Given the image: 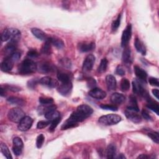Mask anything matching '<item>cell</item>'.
Returning <instances> with one entry per match:
<instances>
[{"instance_id": "1f68e13d", "label": "cell", "mask_w": 159, "mask_h": 159, "mask_svg": "<svg viewBox=\"0 0 159 159\" xmlns=\"http://www.w3.org/2000/svg\"><path fill=\"white\" fill-rule=\"evenodd\" d=\"M108 60L104 58L101 61V63L98 68V72L99 73H103L104 72H106L107 69V67H108Z\"/></svg>"}, {"instance_id": "9f6ffc18", "label": "cell", "mask_w": 159, "mask_h": 159, "mask_svg": "<svg viewBox=\"0 0 159 159\" xmlns=\"http://www.w3.org/2000/svg\"><path fill=\"white\" fill-rule=\"evenodd\" d=\"M117 158H123H123H126V157H125L123 154L121 153V154H120Z\"/></svg>"}, {"instance_id": "83f0119b", "label": "cell", "mask_w": 159, "mask_h": 159, "mask_svg": "<svg viewBox=\"0 0 159 159\" xmlns=\"http://www.w3.org/2000/svg\"><path fill=\"white\" fill-rule=\"evenodd\" d=\"M51 43L50 42V40H48V38L47 39V40L45 42V43L43 44L42 48H41V52L42 54H45V55H50L51 54V51H52V48H51Z\"/></svg>"}, {"instance_id": "7c38bea8", "label": "cell", "mask_w": 159, "mask_h": 159, "mask_svg": "<svg viewBox=\"0 0 159 159\" xmlns=\"http://www.w3.org/2000/svg\"><path fill=\"white\" fill-rule=\"evenodd\" d=\"M88 94L91 97L97 99H102L107 96V93L98 88H94L91 89L89 91Z\"/></svg>"}, {"instance_id": "4fadbf2b", "label": "cell", "mask_w": 159, "mask_h": 159, "mask_svg": "<svg viewBox=\"0 0 159 159\" xmlns=\"http://www.w3.org/2000/svg\"><path fill=\"white\" fill-rule=\"evenodd\" d=\"M39 83L44 86H47L50 88H56L59 86V83L56 80L52 79L49 77H44L39 80Z\"/></svg>"}, {"instance_id": "5b68a950", "label": "cell", "mask_w": 159, "mask_h": 159, "mask_svg": "<svg viewBox=\"0 0 159 159\" xmlns=\"http://www.w3.org/2000/svg\"><path fill=\"white\" fill-rule=\"evenodd\" d=\"M25 117V113L19 108L11 109L8 113V119L15 123H19Z\"/></svg>"}, {"instance_id": "e575fe53", "label": "cell", "mask_w": 159, "mask_h": 159, "mask_svg": "<svg viewBox=\"0 0 159 159\" xmlns=\"http://www.w3.org/2000/svg\"><path fill=\"white\" fill-rule=\"evenodd\" d=\"M120 86L123 91H127L130 88V82L127 78H123L121 82Z\"/></svg>"}, {"instance_id": "44dd1931", "label": "cell", "mask_w": 159, "mask_h": 159, "mask_svg": "<svg viewBox=\"0 0 159 159\" xmlns=\"http://www.w3.org/2000/svg\"><path fill=\"white\" fill-rule=\"evenodd\" d=\"M123 61L124 63L126 64H130L132 63L131 50L129 47H126L123 53Z\"/></svg>"}, {"instance_id": "681fc988", "label": "cell", "mask_w": 159, "mask_h": 159, "mask_svg": "<svg viewBox=\"0 0 159 159\" xmlns=\"http://www.w3.org/2000/svg\"><path fill=\"white\" fill-rule=\"evenodd\" d=\"M142 115L143 118H144L145 119L147 120V121H149V120H151V119H152V118H151L150 115L148 113V112H147L146 110H144L142 111Z\"/></svg>"}, {"instance_id": "4316f807", "label": "cell", "mask_w": 159, "mask_h": 159, "mask_svg": "<svg viewBox=\"0 0 159 159\" xmlns=\"http://www.w3.org/2000/svg\"><path fill=\"white\" fill-rule=\"evenodd\" d=\"M8 101L13 105H16V106H24L25 104V101L19 98L15 97V96H11L8 98Z\"/></svg>"}, {"instance_id": "9c48e42d", "label": "cell", "mask_w": 159, "mask_h": 159, "mask_svg": "<svg viewBox=\"0 0 159 159\" xmlns=\"http://www.w3.org/2000/svg\"><path fill=\"white\" fill-rule=\"evenodd\" d=\"M95 62V57L93 54L87 56L83 62L82 69L85 72H90L92 70Z\"/></svg>"}, {"instance_id": "ffe728a7", "label": "cell", "mask_w": 159, "mask_h": 159, "mask_svg": "<svg viewBox=\"0 0 159 159\" xmlns=\"http://www.w3.org/2000/svg\"><path fill=\"white\" fill-rule=\"evenodd\" d=\"M134 72L136 75V77L138 78L139 80L143 81V82H146L147 78V73L146 72L141 69L140 67L138 66H135L134 67Z\"/></svg>"}, {"instance_id": "484cf974", "label": "cell", "mask_w": 159, "mask_h": 159, "mask_svg": "<svg viewBox=\"0 0 159 159\" xmlns=\"http://www.w3.org/2000/svg\"><path fill=\"white\" fill-rule=\"evenodd\" d=\"M48 40L52 45H54L57 48H62L65 45L63 40L57 37H48Z\"/></svg>"}, {"instance_id": "3957f363", "label": "cell", "mask_w": 159, "mask_h": 159, "mask_svg": "<svg viewBox=\"0 0 159 159\" xmlns=\"http://www.w3.org/2000/svg\"><path fill=\"white\" fill-rule=\"evenodd\" d=\"M37 70L36 64L32 60L25 59L19 65L18 70L19 73L27 75L34 73Z\"/></svg>"}, {"instance_id": "5bb4252c", "label": "cell", "mask_w": 159, "mask_h": 159, "mask_svg": "<svg viewBox=\"0 0 159 159\" xmlns=\"http://www.w3.org/2000/svg\"><path fill=\"white\" fill-rule=\"evenodd\" d=\"M37 70L42 73H47L54 70V67L48 62H41L37 65Z\"/></svg>"}, {"instance_id": "11a10c76", "label": "cell", "mask_w": 159, "mask_h": 159, "mask_svg": "<svg viewBox=\"0 0 159 159\" xmlns=\"http://www.w3.org/2000/svg\"><path fill=\"white\" fill-rule=\"evenodd\" d=\"M149 157L146 155H144V154H142L140 155H139L137 158H148Z\"/></svg>"}, {"instance_id": "60d3db41", "label": "cell", "mask_w": 159, "mask_h": 159, "mask_svg": "<svg viewBox=\"0 0 159 159\" xmlns=\"http://www.w3.org/2000/svg\"><path fill=\"white\" fill-rule=\"evenodd\" d=\"M100 108L103 110H110V111H116L118 110V107H115V106L109 105V104H101L100 106Z\"/></svg>"}, {"instance_id": "8fae6325", "label": "cell", "mask_w": 159, "mask_h": 159, "mask_svg": "<svg viewBox=\"0 0 159 159\" xmlns=\"http://www.w3.org/2000/svg\"><path fill=\"white\" fill-rule=\"evenodd\" d=\"M72 90V82L61 83L59 85L57 88L58 92L63 96H67L70 94Z\"/></svg>"}, {"instance_id": "7a4b0ae2", "label": "cell", "mask_w": 159, "mask_h": 159, "mask_svg": "<svg viewBox=\"0 0 159 159\" xmlns=\"http://www.w3.org/2000/svg\"><path fill=\"white\" fill-rule=\"evenodd\" d=\"M21 32L18 29L8 28L4 30L2 34V40L3 42L10 41L18 42L21 38Z\"/></svg>"}, {"instance_id": "2e32d148", "label": "cell", "mask_w": 159, "mask_h": 159, "mask_svg": "<svg viewBox=\"0 0 159 159\" xmlns=\"http://www.w3.org/2000/svg\"><path fill=\"white\" fill-rule=\"evenodd\" d=\"M17 44H18V42L10 41L6 45V46L5 47V49H4L5 54H6L7 57H10L13 54V53H15L16 52V47H17Z\"/></svg>"}, {"instance_id": "8992f818", "label": "cell", "mask_w": 159, "mask_h": 159, "mask_svg": "<svg viewBox=\"0 0 159 159\" xmlns=\"http://www.w3.org/2000/svg\"><path fill=\"white\" fill-rule=\"evenodd\" d=\"M132 36V26L131 24H128L124 31L123 32L121 37V46L123 47H126L128 46L129 40Z\"/></svg>"}, {"instance_id": "cb8c5ba5", "label": "cell", "mask_w": 159, "mask_h": 159, "mask_svg": "<svg viewBox=\"0 0 159 159\" xmlns=\"http://www.w3.org/2000/svg\"><path fill=\"white\" fill-rule=\"evenodd\" d=\"M44 116L47 120L52 121L59 117H61V113L56 110H53L47 112Z\"/></svg>"}, {"instance_id": "f1b7e54d", "label": "cell", "mask_w": 159, "mask_h": 159, "mask_svg": "<svg viewBox=\"0 0 159 159\" xmlns=\"http://www.w3.org/2000/svg\"><path fill=\"white\" fill-rule=\"evenodd\" d=\"M147 107L155 112L157 115H159V108H158V103L155 101H152L151 99H149V103L147 104Z\"/></svg>"}, {"instance_id": "bcb514c9", "label": "cell", "mask_w": 159, "mask_h": 159, "mask_svg": "<svg viewBox=\"0 0 159 159\" xmlns=\"http://www.w3.org/2000/svg\"><path fill=\"white\" fill-rule=\"evenodd\" d=\"M14 62H16L17 61H18L20 58H21V53L19 52H15V53H13V54L10 57Z\"/></svg>"}, {"instance_id": "7dc6e473", "label": "cell", "mask_w": 159, "mask_h": 159, "mask_svg": "<svg viewBox=\"0 0 159 159\" xmlns=\"http://www.w3.org/2000/svg\"><path fill=\"white\" fill-rule=\"evenodd\" d=\"M125 70L123 68V66L121 65H118L117 67H116V73L118 75H120V76H123L125 75Z\"/></svg>"}, {"instance_id": "c3c4849f", "label": "cell", "mask_w": 159, "mask_h": 159, "mask_svg": "<svg viewBox=\"0 0 159 159\" xmlns=\"http://www.w3.org/2000/svg\"><path fill=\"white\" fill-rule=\"evenodd\" d=\"M149 82L152 86H159V82H158V78H156L154 77H150L149 79Z\"/></svg>"}, {"instance_id": "277c9868", "label": "cell", "mask_w": 159, "mask_h": 159, "mask_svg": "<svg viewBox=\"0 0 159 159\" xmlns=\"http://www.w3.org/2000/svg\"><path fill=\"white\" fill-rule=\"evenodd\" d=\"M121 121V117L117 115L110 114L105 116H101L98 121L104 126H112L119 123Z\"/></svg>"}, {"instance_id": "f5cc1de1", "label": "cell", "mask_w": 159, "mask_h": 159, "mask_svg": "<svg viewBox=\"0 0 159 159\" xmlns=\"http://www.w3.org/2000/svg\"><path fill=\"white\" fill-rule=\"evenodd\" d=\"M88 85H89V86L90 88H92V87H94L95 85H96V82L94 79L93 78H90L88 80Z\"/></svg>"}, {"instance_id": "836d02e7", "label": "cell", "mask_w": 159, "mask_h": 159, "mask_svg": "<svg viewBox=\"0 0 159 159\" xmlns=\"http://www.w3.org/2000/svg\"><path fill=\"white\" fill-rule=\"evenodd\" d=\"M13 147L17 148V149H23V146H24L23 142L20 137H15L13 140Z\"/></svg>"}, {"instance_id": "f6af8a7d", "label": "cell", "mask_w": 159, "mask_h": 159, "mask_svg": "<svg viewBox=\"0 0 159 159\" xmlns=\"http://www.w3.org/2000/svg\"><path fill=\"white\" fill-rule=\"evenodd\" d=\"M39 54L37 50H34V49H31L29 50V52H27V56L31 58H36L37 57H39Z\"/></svg>"}, {"instance_id": "ee69618b", "label": "cell", "mask_w": 159, "mask_h": 159, "mask_svg": "<svg viewBox=\"0 0 159 159\" xmlns=\"http://www.w3.org/2000/svg\"><path fill=\"white\" fill-rule=\"evenodd\" d=\"M3 86V85H2ZM5 88V90H10L11 91L13 92H17L21 90V88L18 86H14V85H6L5 86H3Z\"/></svg>"}, {"instance_id": "d590c367", "label": "cell", "mask_w": 159, "mask_h": 159, "mask_svg": "<svg viewBox=\"0 0 159 159\" xmlns=\"http://www.w3.org/2000/svg\"><path fill=\"white\" fill-rule=\"evenodd\" d=\"M61 121V117H59V118L54 119L53 121H52L51 123H50V126L49 129H48L49 131L50 132H54Z\"/></svg>"}, {"instance_id": "f35d334b", "label": "cell", "mask_w": 159, "mask_h": 159, "mask_svg": "<svg viewBox=\"0 0 159 159\" xmlns=\"http://www.w3.org/2000/svg\"><path fill=\"white\" fill-rule=\"evenodd\" d=\"M121 15H119L116 19L113 21L112 24V30L113 31H116L119 28L121 24Z\"/></svg>"}, {"instance_id": "816d5d0a", "label": "cell", "mask_w": 159, "mask_h": 159, "mask_svg": "<svg viewBox=\"0 0 159 159\" xmlns=\"http://www.w3.org/2000/svg\"><path fill=\"white\" fill-rule=\"evenodd\" d=\"M13 151L14 153H15L16 156H19V155H20L22 153L23 149H17V148L13 147Z\"/></svg>"}, {"instance_id": "d6a6232c", "label": "cell", "mask_w": 159, "mask_h": 159, "mask_svg": "<svg viewBox=\"0 0 159 159\" xmlns=\"http://www.w3.org/2000/svg\"><path fill=\"white\" fill-rule=\"evenodd\" d=\"M129 108H132L137 111H139V108L138 107V104H137V99L136 98V97H134V96H131L130 98H129Z\"/></svg>"}, {"instance_id": "9a60e30c", "label": "cell", "mask_w": 159, "mask_h": 159, "mask_svg": "<svg viewBox=\"0 0 159 159\" xmlns=\"http://www.w3.org/2000/svg\"><path fill=\"white\" fill-rule=\"evenodd\" d=\"M14 62L13 60L9 57H6L1 64V69L3 72H8L11 71L14 66Z\"/></svg>"}, {"instance_id": "db71d44e", "label": "cell", "mask_w": 159, "mask_h": 159, "mask_svg": "<svg viewBox=\"0 0 159 159\" xmlns=\"http://www.w3.org/2000/svg\"><path fill=\"white\" fill-rule=\"evenodd\" d=\"M152 93L154 95V96L157 99H158V98H159V97H158V93H159L158 90V89H153V90H152Z\"/></svg>"}, {"instance_id": "6da1fadb", "label": "cell", "mask_w": 159, "mask_h": 159, "mask_svg": "<svg viewBox=\"0 0 159 159\" xmlns=\"http://www.w3.org/2000/svg\"><path fill=\"white\" fill-rule=\"evenodd\" d=\"M93 113L91 107L87 104H82L77 107L76 110L72 113L69 119L62 126V130H67L78 126L81 123L90 116Z\"/></svg>"}, {"instance_id": "d4e9b609", "label": "cell", "mask_w": 159, "mask_h": 159, "mask_svg": "<svg viewBox=\"0 0 159 159\" xmlns=\"http://www.w3.org/2000/svg\"><path fill=\"white\" fill-rule=\"evenodd\" d=\"M57 78L61 82V83H69L71 82L70 77L69 73L64 72H59L57 73Z\"/></svg>"}, {"instance_id": "f546056e", "label": "cell", "mask_w": 159, "mask_h": 159, "mask_svg": "<svg viewBox=\"0 0 159 159\" xmlns=\"http://www.w3.org/2000/svg\"><path fill=\"white\" fill-rule=\"evenodd\" d=\"M116 152V147L114 144H110L107 150V158H115Z\"/></svg>"}, {"instance_id": "52a82bcc", "label": "cell", "mask_w": 159, "mask_h": 159, "mask_svg": "<svg viewBox=\"0 0 159 159\" xmlns=\"http://www.w3.org/2000/svg\"><path fill=\"white\" fill-rule=\"evenodd\" d=\"M138 112L139 111H137L132 108L128 107L127 110L125 111V114H126V116L127 117L128 119H129L133 123H139L141 122L142 118L138 114Z\"/></svg>"}, {"instance_id": "f907efd6", "label": "cell", "mask_w": 159, "mask_h": 159, "mask_svg": "<svg viewBox=\"0 0 159 159\" xmlns=\"http://www.w3.org/2000/svg\"><path fill=\"white\" fill-rule=\"evenodd\" d=\"M37 81L36 79H32L31 80L29 81L27 83V85L29 88H34L35 87V86L37 85Z\"/></svg>"}, {"instance_id": "7402d4cb", "label": "cell", "mask_w": 159, "mask_h": 159, "mask_svg": "<svg viewBox=\"0 0 159 159\" xmlns=\"http://www.w3.org/2000/svg\"><path fill=\"white\" fill-rule=\"evenodd\" d=\"M31 32L32 34L36 37L37 39L41 40H45L46 41L48 37H47L45 33L42 31V30L38 29V28H32L31 29Z\"/></svg>"}, {"instance_id": "74e56055", "label": "cell", "mask_w": 159, "mask_h": 159, "mask_svg": "<svg viewBox=\"0 0 159 159\" xmlns=\"http://www.w3.org/2000/svg\"><path fill=\"white\" fill-rule=\"evenodd\" d=\"M61 64L66 69H70L72 67L71 61L68 58H63L60 61Z\"/></svg>"}, {"instance_id": "d6986e66", "label": "cell", "mask_w": 159, "mask_h": 159, "mask_svg": "<svg viewBox=\"0 0 159 159\" xmlns=\"http://www.w3.org/2000/svg\"><path fill=\"white\" fill-rule=\"evenodd\" d=\"M95 48V43L93 42H82L78 45V49L82 52H88L93 50Z\"/></svg>"}, {"instance_id": "4dcf8cb0", "label": "cell", "mask_w": 159, "mask_h": 159, "mask_svg": "<svg viewBox=\"0 0 159 159\" xmlns=\"http://www.w3.org/2000/svg\"><path fill=\"white\" fill-rule=\"evenodd\" d=\"M0 147H1V152H2V153L3 154V155L8 159H10V158H12V156H11V152L9 150V148L8 147V146L3 143V142H1V145H0Z\"/></svg>"}, {"instance_id": "8d00e7d4", "label": "cell", "mask_w": 159, "mask_h": 159, "mask_svg": "<svg viewBox=\"0 0 159 159\" xmlns=\"http://www.w3.org/2000/svg\"><path fill=\"white\" fill-rule=\"evenodd\" d=\"M39 102L42 105L51 104L54 103V99H53L52 98H48V97H40Z\"/></svg>"}, {"instance_id": "ac0fdd59", "label": "cell", "mask_w": 159, "mask_h": 159, "mask_svg": "<svg viewBox=\"0 0 159 159\" xmlns=\"http://www.w3.org/2000/svg\"><path fill=\"white\" fill-rule=\"evenodd\" d=\"M106 83L108 89L110 91L115 90L117 86V82L116 78L112 75H108L106 77Z\"/></svg>"}, {"instance_id": "30bf717a", "label": "cell", "mask_w": 159, "mask_h": 159, "mask_svg": "<svg viewBox=\"0 0 159 159\" xmlns=\"http://www.w3.org/2000/svg\"><path fill=\"white\" fill-rule=\"evenodd\" d=\"M132 89H133V92L134 93L139 94L146 98L149 97L148 93L145 91V89L144 88V87L142 86L140 82H139L137 80H134L132 82Z\"/></svg>"}, {"instance_id": "ab89813d", "label": "cell", "mask_w": 159, "mask_h": 159, "mask_svg": "<svg viewBox=\"0 0 159 159\" xmlns=\"http://www.w3.org/2000/svg\"><path fill=\"white\" fill-rule=\"evenodd\" d=\"M148 136L156 144H158L159 142V137L158 133L157 132H152L148 133Z\"/></svg>"}, {"instance_id": "b9f144b4", "label": "cell", "mask_w": 159, "mask_h": 159, "mask_svg": "<svg viewBox=\"0 0 159 159\" xmlns=\"http://www.w3.org/2000/svg\"><path fill=\"white\" fill-rule=\"evenodd\" d=\"M44 140H45V137L43 134H40L39 136H38L36 140V146L37 148L40 149L42 147L44 142Z\"/></svg>"}, {"instance_id": "ba28073f", "label": "cell", "mask_w": 159, "mask_h": 159, "mask_svg": "<svg viewBox=\"0 0 159 159\" xmlns=\"http://www.w3.org/2000/svg\"><path fill=\"white\" fill-rule=\"evenodd\" d=\"M33 124V119L29 116H25L18 124V129L21 131L24 132L28 131Z\"/></svg>"}, {"instance_id": "e0dca14e", "label": "cell", "mask_w": 159, "mask_h": 159, "mask_svg": "<svg viewBox=\"0 0 159 159\" xmlns=\"http://www.w3.org/2000/svg\"><path fill=\"white\" fill-rule=\"evenodd\" d=\"M110 99L111 103L114 104L119 105L125 101L126 97L123 94L119 93H115L111 94Z\"/></svg>"}, {"instance_id": "7bdbcfd3", "label": "cell", "mask_w": 159, "mask_h": 159, "mask_svg": "<svg viewBox=\"0 0 159 159\" xmlns=\"http://www.w3.org/2000/svg\"><path fill=\"white\" fill-rule=\"evenodd\" d=\"M49 124H50V121H40L38 122L37 124V128L39 129H44L48 126Z\"/></svg>"}, {"instance_id": "603a6c76", "label": "cell", "mask_w": 159, "mask_h": 159, "mask_svg": "<svg viewBox=\"0 0 159 159\" xmlns=\"http://www.w3.org/2000/svg\"><path fill=\"white\" fill-rule=\"evenodd\" d=\"M134 45L137 50V52H140L143 56H145L146 54V48L145 45H144L143 42L138 38H136L134 42Z\"/></svg>"}]
</instances>
